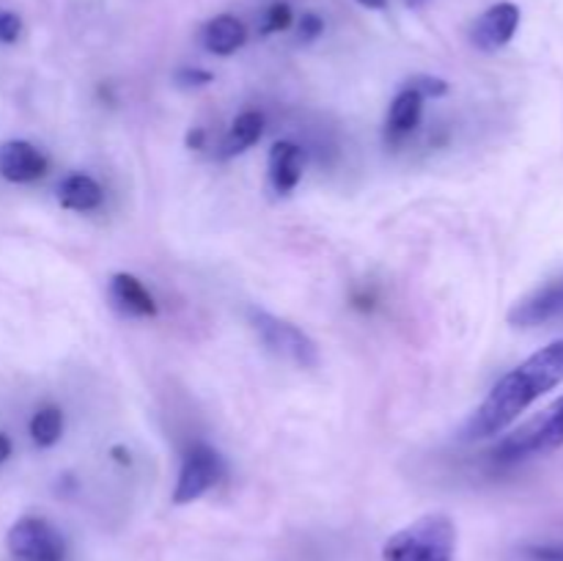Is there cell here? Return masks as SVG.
<instances>
[{
  "label": "cell",
  "instance_id": "cell-1",
  "mask_svg": "<svg viewBox=\"0 0 563 561\" xmlns=\"http://www.w3.org/2000/svg\"><path fill=\"white\" fill-rule=\"evenodd\" d=\"M563 383V339L542 346L531 358L511 369L509 374L493 385L487 399L476 407L471 418L462 427L460 438L473 443V440L495 438L511 427V421L522 416L528 407L553 388Z\"/></svg>",
  "mask_w": 563,
  "mask_h": 561
},
{
  "label": "cell",
  "instance_id": "cell-2",
  "mask_svg": "<svg viewBox=\"0 0 563 561\" xmlns=\"http://www.w3.org/2000/svg\"><path fill=\"white\" fill-rule=\"evenodd\" d=\"M456 526L445 512H429L385 542L383 561H454Z\"/></svg>",
  "mask_w": 563,
  "mask_h": 561
},
{
  "label": "cell",
  "instance_id": "cell-3",
  "mask_svg": "<svg viewBox=\"0 0 563 561\" xmlns=\"http://www.w3.org/2000/svg\"><path fill=\"white\" fill-rule=\"evenodd\" d=\"M563 446V396L544 407L539 416L517 427L515 432L506 435L493 449L498 462H522L531 457L553 454Z\"/></svg>",
  "mask_w": 563,
  "mask_h": 561
},
{
  "label": "cell",
  "instance_id": "cell-4",
  "mask_svg": "<svg viewBox=\"0 0 563 561\" xmlns=\"http://www.w3.org/2000/svg\"><path fill=\"white\" fill-rule=\"evenodd\" d=\"M247 324L262 341L264 350L273 352L280 361H289L300 369L319 366V346L302 328L289 319H280L264 308H247Z\"/></svg>",
  "mask_w": 563,
  "mask_h": 561
},
{
  "label": "cell",
  "instance_id": "cell-5",
  "mask_svg": "<svg viewBox=\"0 0 563 561\" xmlns=\"http://www.w3.org/2000/svg\"><path fill=\"white\" fill-rule=\"evenodd\" d=\"M5 548L22 561H64L66 542L42 517H20L5 534Z\"/></svg>",
  "mask_w": 563,
  "mask_h": 561
},
{
  "label": "cell",
  "instance_id": "cell-6",
  "mask_svg": "<svg viewBox=\"0 0 563 561\" xmlns=\"http://www.w3.org/2000/svg\"><path fill=\"white\" fill-rule=\"evenodd\" d=\"M225 465H223V457L207 443H196L190 451L185 454L179 468V479H176V487H174V504L176 506H185L198 501L201 495H207L214 484L223 479Z\"/></svg>",
  "mask_w": 563,
  "mask_h": 561
},
{
  "label": "cell",
  "instance_id": "cell-7",
  "mask_svg": "<svg viewBox=\"0 0 563 561\" xmlns=\"http://www.w3.org/2000/svg\"><path fill=\"white\" fill-rule=\"evenodd\" d=\"M520 20L522 14L517 3L504 0V3L489 6V9L473 22L471 28L473 44H476L478 50H484V53H495V50L506 47V44L515 38L517 28H520Z\"/></svg>",
  "mask_w": 563,
  "mask_h": 561
},
{
  "label": "cell",
  "instance_id": "cell-8",
  "mask_svg": "<svg viewBox=\"0 0 563 561\" xmlns=\"http://www.w3.org/2000/svg\"><path fill=\"white\" fill-rule=\"evenodd\" d=\"M563 317V278L539 286L509 311V324L515 328H539Z\"/></svg>",
  "mask_w": 563,
  "mask_h": 561
},
{
  "label": "cell",
  "instance_id": "cell-9",
  "mask_svg": "<svg viewBox=\"0 0 563 561\" xmlns=\"http://www.w3.org/2000/svg\"><path fill=\"white\" fill-rule=\"evenodd\" d=\"M49 160L44 157L42 148L33 146L31 141H5L0 146V176L5 182H14V185H27V182H36L42 176H47Z\"/></svg>",
  "mask_w": 563,
  "mask_h": 561
},
{
  "label": "cell",
  "instance_id": "cell-10",
  "mask_svg": "<svg viewBox=\"0 0 563 561\" xmlns=\"http://www.w3.org/2000/svg\"><path fill=\"white\" fill-rule=\"evenodd\" d=\"M108 297L124 317H157V300H154L152 292L143 286V280L135 278L132 273H115L113 278L108 280Z\"/></svg>",
  "mask_w": 563,
  "mask_h": 561
},
{
  "label": "cell",
  "instance_id": "cell-11",
  "mask_svg": "<svg viewBox=\"0 0 563 561\" xmlns=\"http://www.w3.org/2000/svg\"><path fill=\"white\" fill-rule=\"evenodd\" d=\"M302 165H306V157H302V148L291 141H278L269 148L267 170H269V185L278 196H289L302 179Z\"/></svg>",
  "mask_w": 563,
  "mask_h": 561
},
{
  "label": "cell",
  "instance_id": "cell-12",
  "mask_svg": "<svg viewBox=\"0 0 563 561\" xmlns=\"http://www.w3.org/2000/svg\"><path fill=\"white\" fill-rule=\"evenodd\" d=\"M247 28L245 22L236 20L234 14H218L203 25L201 44L212 55H234L236 50L245 47Z\"/></svg>",
  "mask_w": 563,
  "mask_h": 561
},
{
  "label": "cell",
  "instance_id": "cell-13",
  "mask_svg": "<svg viewBox=\"0 0 563 561\" xmlns=\"http://www.w3.org/2000/svg\"><path fill=\"white\" fill-rule=\"evenodd\" d=\"M55 198H58L60 207L71 209V212H93V209L102 207L104 193L102 185L93 176L71 174L60 182L58 190H55Z\"/></svg>",
  "mask_w": 563,
  "mask_h": 561
},
{
  "label": "cell",
  "instance_id": "cell-14",
  "mask_svg": "<svg viewBox=\"0 0 563 561\" xmlns=\"http://www.w3.org/2000/svg\"><path fill=\"white\" fill-rule=\"evenodd\" d=\"M423 102L427 99L416 91V88L405 86L399 94L394 97L388 110V121H385V130H388L390 138H405L421 124V116H423Z\"/></svg>",
  "mask_w": 563,
  "mask_h": 561
},
{
  "label": "cell",
  "instance_id": "cell-15",
  "mask_svg": "<svg viewBox=\"0 0 563 561\" xmlns=\"http://www.w3.org/2000/svg\"><path fill=\"white\" fill-rule=\"evenodd\" d=\"M262 132H264V116L258 113V110H242V113L231 121L229 132H225L223 143H220L218 157L229 160V157H236V154L247 152L251 146H256Z\"/></svg>",
  "mask_w": 563,
  "mask_h": 561
},
{
  "label": "cell",
  "instance_id": "cell-16",
  "mask_svg": "<svg viewBox=\"0 0 563 561\" xmlns=\"http://www.w3.org/2000/svg\"><path fill=\"white\" fill-rule=\"evenodd\" d=\"M31 440L38 446V449H49L60 440L64 435V410L55 405H44L33 413L31 418Z\"/></svg>",
  "mask_w": 563,
  "mask_h": 561
},
{
  "label": "cell",
  "instance_id": "cell-17",
  "mask_svg": "<svg viewBox=\"0 0 563 561\" xmlns=\"http://www.w3.org/2000/svg\"><path fill=\"white\" fill-rule=\"evenodd\" d=\"M291 22H295V11H291L289 3L278 0V3H273L267 11H264L262 33L264 36H269V33H284L289 31Z\"/></svg>",
  "mask_w": 563,
  "mask_h": 561
},
{
  "label": "cell",
  "instance_id": "cell-18",
  "mask_svg": "<svg viewBox=\"0 0 563 561\" xmlns=\"http://www.w3.org/2000/svg\"><path fill=\"white\" fill-rule=\"evenodd\" d=\"M407 86L416 88L423 99H440L449 94V82L434 75H416L412 80H407Z\"/></svg>",
  "mask_w": 563,
  "mask_h": 561
},
{
  "label": "cell",
  "instance_id": "cell-19",
  "mask_svg": "<svg viewBox=\"0 0 563 561\" xmlns=\"http://www.w3.org/2000/svg\"><path fill=\"white\" fill-rule=\"evenodd\" d=\"M322 33H324L322 16L313 14V11H306V14L300 16V28H297V36H300V42L311 44V42H317Z\"/></svg>",
  "mask_w": 563,
  "mask_h": 561
},
{
  "label": "cell",
  "instance_id": "cell-20",
  "mask_svg": "<svg viewBox=\"0 0 563 561\" xmlns=\"http://www.w3.org/2000/svg\"><path fill=\"white\" fill-rule=\"evenodd\" d=\"M174 80H176V86H181V88H203L214 80V75L207 69H190V66H187V69L176 72Z\"/></svg>",
  "mask_w": 563,
  "mask_h": 561
},
{
  "label": "cell",
  "instance_id": "cell-21",
  "mask_svg": "<svg viewBox=\"0 0 563 561\" xmlns=\"http://www.w3.org/2000/svg\"><path fill=\"white\" fill-rule=\"evenodd\" d=\"M22 33V20L14 11H0V44H14Z\"/></svg>",
  "mask_w": 563,
  "mask_h": 561
},
{
  "label": "cell",
  "instance_id": "cell-22",
  "mask_svg": "<svg viewBox=\"0 0 563 561\" xmlns=\"http://www.w3.org/2000/svg\"><path fill=\"white\" fill-rule=\"evenodd\" d=\"M533 561H563V544H537L528 550Z\"/></svg>",
  "mask_w": 563,
  "mask_h": 561
},
{
  "label": "cell",
  "instance_id": "cell-23",
  "mask_svg": "<svg viewBox=\"0 0 563 561\" xmlns=\"http://www.w3.org/2000/svg\"><path fill=\"white\" fill-rule=\"evenodd\" d=\"M11 451H14V446H11L9 435H3V432H0V465H3V462L9 460V457H11Z\"/></svg>",
  "mask_w": 563,
  "mask_h": 561
},
{
  "label": "cell",
  "instance_id": "cell-24",
  "mask_svg": "<svg viewBox=\"0 0 563 561\" xmlns=\"http://www.w3.org/2000/svg\"><path fill=\"white\" fill-rule=\"evenodd\" d=\"M187 146L190 148H203V130H192L187 135Z\"/></svg>",
  "mask_w": 563,
  "mask_h": 561
},
{
  "label": "cell",
  "instance_id": "cell-25",
  "mask_svg": "<svg viewBox=\"0 0 563 561\" xmlns=\"http://www.w3.org/2000/svg\"><path fill=\"white\" fill-rule=\"evenodd\" d=\"M357 3L366 6V9L379 11V9H385V6H388V0H357Z\"/></svg>",
  "mask_w": 563,
  "mask_h": 561
},
{
  "label": "cell",
  "instance_id": "cell-26",
  "mask_svg": "<svg viewBox=\"0 0 563 561\" xmlns=\"http://www.w3.org/2000/svg\"><path fill=\"white\" fill-rule=\"evenodd\" d=\"M113 454H115V460H119V462H130V451L113 449Z\"/></svg>",
  "mask_w": 563,
  "mask_h": 561
},
{
  "label": "cell",
  "instance_id": "cell-27",
  "mask_svg": "<svg viewBox=\"0 0 563 561\" xmlns=\"http://www.w3.org/2000/svg\"><path fill=\"white\" fill-rule=\"evenodd\" d=\"M407 6H410V9H421L423 3H427V0H405Z\"/></svg>",
  "mask_w": 563,
  "mask_h": 561
}]
</instances>
